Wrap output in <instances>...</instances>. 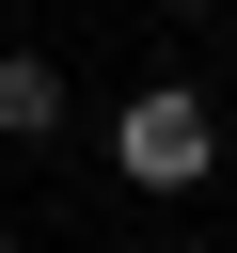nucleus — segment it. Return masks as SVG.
<instances>
[{
	"mask_svg": "<svg viewBox=\"0 0 237 253\" xmlns=\"http://www.w3.org/2000/svg\"><path fill=\"white\" fill-rule=\"evenodd\" d=\"M111 158H126L142 190H205V158H221V111H205L190 79H158V95H126V111H111Z\"/></svg>",
	"mask_w": 237,
	"mask_h": 253,
	"instance_id": "f257e3e1",
	"label": "nucleus"
},
{
	"mask_svg": "<svg viewBox=\"0 0 237 253\" xmlns=\"http://www.w3.org/2000/svg\"><path fill=\"white\" fill-rule=\"evenodd\" d=\"M47 126H63V79L32 47H0V142H47Z\"/></svg>",
	"mask_w": 237,
	"mask_h": 253,
	"instance_id": "f03ea898",
	"label": "nucleus"
},
{
	"mask_svg": "<svg viewBox=\"0 0 237 253\" xmlns=\"http://www.w3.org/2000/svg\"><path fill=\"white\" fill-rule=\"evenodd\" d=\"M174 16H190V0H174Z\"/></svg>",
	"mask_w": 237,
	"mask_h": 253,
	"instance_id": "7ed1b4c3",
	"label": "nucleus"
}]
</instances>
